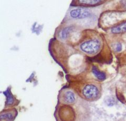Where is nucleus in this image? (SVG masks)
Masks as SVG:
<instances>
[{
    "label": "nucleus",
    "instance_id": "f257e3e1",
    "mask_svg": "<svg viewBox=\"0 0 126 121\" xmlns=\"http://www.w3.org/2000/svg\"><path fill=\"white\" fill-rule=\"evenodd\" d=\"M100 46V41L97 39H94L82 43L80 48L82 52L88 54H93L99 51Z\"/></svg>",
    "mask_w": 126,
    "mask_h": 121
},
{
    "label": "nucleus",
    "instance_id": "f03ea898",
    "mask_svg": "<svg viewBox=\"0 0 126 121\" xmlns=\"http://www.w3.org/2000/svg\"><path fill=\"white\" fill-rule=\"evenodd\" d=\"M99 91L96 86L93 84L86 85L82 89V94L86 99L93 100L96 99L99 95Z\"/></svg>",
    "mask_w": 126,
    "mask_h": 121
},
{
    "label": "nucleus",
    "instance_id": "7ed1b4c3",
    "mask_svg": "<svg viewBox=\"0 0 126 121\" xmlns=\"http://www.w3.org/2000/svg\"><path fill=\"white\" fill-rule=\"evenodd\" d=\"M90 14L88 10L84 9H74L70 11V16L75 18H84L89 16Z\"/></svg>",
    "mask_w": 126,
    "mask_h": 121
},
{
    "label": "nucleus",
    "instance_id": "20e7f679",
    "mask_svg": "<svg viewBox=\"0 0 126 121\" xmlns=\"http://www.w3.org/2000/svg\"><path fill=\"white\" fill-rule=\"evenodd\" d=\"M76 100L74 93L70 91H66L63 96V101L66 104L73 103Z\"/></svg>",
    "mask_w": 126,
    "mask_h": 121
},
{
    "label": "nucleus",
    "instance_id": "39448f33",
    "mask_svg": "<svg viewBox=\"0 0 126 121\" xmlns=\"http://www.w3.org/2000/svg\"><path fill=\"white\" fill-rule=\"evenodd\" d=\"M111 32L115 34L122 33L126 32V22L113 27L111 29Z\"/></svg>",
    "mask_w": 126,
    "mask_h": 121
},
{
    "label": "nucleus",
    "instance_id": "423d86ee",
    "mask_svg": "<svg viewBox=\"0 0 126 121\" xmlns=\"http://www.w3.org/2000/svg\"><path fill=\"white\" fill-rule=\"evenodd\" d=\"M92 72L98 79L104 80L106 79V74L105 73L100 72L95 66H93L92 67Z\"/></svg>",
    "mask_w": 126,
    "mask_h": 121
},
{
    "label": "nucleus",
    "instance_id": "0eeeda50",
    "mask_svg": "<svg viewBox=\"0 0 126 121\" xmlns=\"http://www.w3.org/2000/svg\"><path fill=\"white\" fill-rule=\"evenodd\" d=\"M80 4L87 5H96L102 2V1L100 0H84V1H79Z\"/></svg>",
    "mask_w": 126,
    "mask_h": 121
},
{
    "label": "nucleus",
    "instance_id": "6e6552de",
    "mask_svg": "<svg viewBox=\"0 0 126 121\" xmlns=\"http://www.w3.org/2000/svg\"><path fill=\"white\" fill-rule=\"evenodd\" d=\"M14 116V113H12V112L4 113L3 114H1V119L2 120H5L7 121H10L13 119Z\"/></svg>",
    "mask_w": 126,
    "mask_h": 121
},
{
    "label": "nucleus",
    "instance_id": "1a4fd4ad",
    "mask_svg": "<svg viewBox=\"0 0 126 121\" xmlns=\"http://www.w3.org/2000/svg\"><path fill=\"white\" fill-rule=\"evenodd\" d=\"M72 30V27H66V28H65L62 30L61 33V37L63 39H65L67 38Z\"/></svg>",
    "mask_w": 126,
    "mask_h": 121
},
{
    "label": "nucleus",
    "instance_id": "9d476101",
    "mask_svg": "<svg viewBox=\"0 0 126 121\" xmlns=\"http://www.w3.org/2000/svg\"><path fill=\"white\" fill-rule=\"evenodd\" d=\"M4 93L7 98L6 104L8 105H10V104H13L14 102V99H13V96H12V95L11 94V93L9 91H6L5 92H4Z\"/></svg>",
    "mask_w": 126,
    "mask_h": 121
},
{
    "label": "nucleus",
    "instance_id": "9b49d317",
    "mask_svg": "<svg viewBox=\"0 0 126 121\" xmlns=\"http://www.w3.org/2000/svg\"><path fill=\"white\" fill-rule=\"evenodd\" d=\"M117 98L119 99V100L121 102H123V103H125L126 102V100L125 99V98L124 96V95L122 94V93H117Z\"/></svg>",
    "mask_w": 126,
    "mask_h": 121
},
{
    "label": "nucleus",
    "instance_id": "f8f14e48",
    "mask_svg": "<svg viewBox=\"0 0 126 121\" xmlns=\"http://www.w3.org/2000/svg\"><path fill=\"white\" fill-rule=\"evenodd\" d=\"M107 103L108 105L111 106V105H113L114 103H115V100L113 98H109L107 100Z\"/></svg>",
    "mask_w": 126,
    "mask_h": 121
},
{
    "label": "nucleus",
    "instance_id": "ddd939ff",
    "mask_svg": "<svg viewBox=\"0 0 126 121\" xmlns=\"http://www.w3.org/2000/svg\"><path fill=\"white\" fill-rule=\"evenodd\" d=\"M122 45L121 44H117V46H116V51L117 52H120L122 50Z\"/></svg>",
    "mask_w": 126,
    "mask_h": 121
},
{
    "label": "nucleus",
    "instance_id": "4468645a",
    "mask_svg": "<svg viewBox=\"0 0 126 121\" xmlns=\"http://www.w3.org/2000/svg\"><path fill=\"white\" fill-rule=\"evenodd\" d=\"M124 2H125V3H124V4H125V5L126 6V1H124Z\"/></svg>",
    "mask_w": 126,
    "mask_h": 121
}]
</instances>
